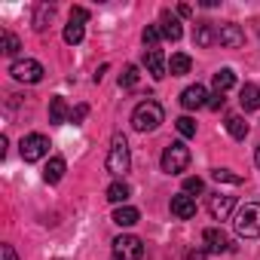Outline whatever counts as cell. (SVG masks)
<instances>
[{
	"instance_id": "obj_25",
	"label": "cell",
	"mask_w": 260,
	"mask_h": 260,
	"mask_svg": "<svg viewBox=\"0 0 260 260\" xmlns=\"http://www.w3.org/2000/svg\"><path fill=\"white\" fill-rule=\"evenodd\" d=\"M107 199H110L113 205H119V202H125V199H128V187H125L122 181H113V184L107 187Z\"/></svg>"
},
{
	"instance_id": "obj_18",
	"label": "cell",
	"mask_w": 260,
	"mask_h": 260,
	"mask_svg": "<svg viewBox=\"0 0 260 260\" xmlns=\"http://www.w3.org/2000/svg\"><path fill=\"white\" fill-rule=\"evenodd\" d=\"M190 68H193V58L187 52H175L169 58V74L172 77H184V74H190Z\"/></svg>"
},
{
	"instance_id": "obj_10",
	"label": "cell",
	"mask_w": 260,
	"mask_h": 260,
	"mask_svg": "<svg viewBox=\"0 0 260 260\" xmlns=\"http://www.w3.org/2000/svg\"><path fill=\"white\" fill-rule=\"evenodd\" d=\"M144 68L153 80H162L169 74V61H166L162 49H144Z\"/></svg>"
},
{
	"instance_id": "obj_24",
	"label": "cell",
	"mask_w": 260,
	"mask_h": 260,
	"mask_svg": "<svg viewBox=\"0 0 260 260\" xmlns=\"http://www.w3.org/2000/svg\"><path fill=\"white\" fill-rule=\"evenodd\" d=\"M83 22H68V28H64V43H71V46H77V43H83Z\"/></svg>"
},
{
	"instance_id": "obj_9",
	"label": "cell",
	"mask_w": 260,
	"mask_h": 260,
	"mask_svg": "<svg viewBox=\"0 0 260 260\" xmlns=\"http://www.w3.org/2000/svg\"><path fill=\"white\" fill-rule=\"evenodd\" d=\"M217 43L226 46V49H239V46L245 43V31H242L236 22H226V25L217 28Z\"/></svg>"
},
{
	"instance_id": "obj_8",
	"label": "cell",
	"mask_w": 260,
	"mask_h": 260,
	"mask_svg": "<svg viewBox=\"0 0 260 260\" xmlns=\"http://www.w3.org/2000/svg\"><path fill=\"white\" fill-rule=\"evenodd\" d=\"M202 242H205V251H208V254H230V251H236L233 239H230L220 226H208V230L202 233Z\"/></svg>"
},
{
	"instance_id": "obj_2",
	"label": "cell",
	"mask_w": 260,
	"mask_h": 260,
	"mask_svg": "<svg viewBox=\"0 0 260 260\" xmlns=\"http://www.w3.org/2000/svg\"><path fill=\"white\" fill-rule=\"evenodd\" d=\"M233 226L242 239H260V202H248L236 211Z\"/></svg>"
},
{
	"instance_id": "obj_11",
	"label": "cell",
	"mask_w": 260,
	"mask_h": 260,
	"mask_svg": "<svg viewBox=\"0 0 260 260\" xmlns=\"http://www.w3.org/2000/svg\"><path fill=\"white\" fill-rule=\"evenodd\" d=\"M181 107L184 110H199V107H208V92H205V86H187L184 92H181Z\"/></svg>"
},
{
	"instance_id": "obj_7",
	"label": "cell",
	"mask_w": 260,
	"mask_h": 260,
	"mask_svg": "<svg viewBox=\"0 0 260 260\" xmlns=\"http://www.w3.org/2000/svg\"><path fill=\"white\" fill-rule=\"evenodd\" d=\"M113 257L116 260H141L144 257V242L138 236H116L113 239Z\"/></svg>"
},
{
	"instance_id": "obj_1",
	"label": "cell",
	"mask_w": 260,
	"mask_h": 260,
	"mask_svg": "<svg viewBox=\"0 0 260 260\" xmlns=\"http://www.w3.org/2000/svg\"><path fill=\"white\" fill-rule=\"evenodd\" d=\"M162 119H166V110H162V104L153 101V98L141 101V104L132 110V125L138 128V132H153V128H159Z\"/></svg>"
},
{
	"instance_id": "obj_13",
	"label": "cell",
	"mask_w": 260,
	"mask_h": 260,
	"mask_svg": "<svg viewBox=\"0 0 260 260\" xmlns=\"http://www.w3.org/2000/svg\"><path fill=\"white\" fill-rule=\"evenodd\" d=\"M172 214H175L178 220H190V217H196V199H193L190 193H178V196H172Z\"/></svg>"
},
{
	"instance_id": "obj_27",
	"label": "cell",
	"mask_w": 260,
	"mask_h": 260,
	"mask_svg": "<svg viewBox=\"0 0 260 260\" xmlns=\"http://www.w3.org/2000/svg\"><path fill=\"white\" fill-rule=\"evenodd\" d=\"M159 37H162L159 25H147V28H144V46H147V49H159Z\"/></svg>"
},
{
	"instance_id": "obj_14",
	"label": "cell",
	"mask_w": 260,
	"mask_h": 260,
	"mask_svg": "<svg viewBox=\"0 0 260 260\" xmlns=\"http://www.w3.org/2000/svg\"><path fill=\"white\" fill-rule=\"evenodd\" d=\"M159 31H162L166 40H181V37H184V28H181L178 16L169 13V10H162V16H159Z\"/></svg>"
},
{
	"instance_id": "obj_32",
	"label": "cell",
	"mask_w": 260,
	"mask_h": 260,
	"mask_svg": "<svg viewBox=\"0 0 260 260\" xmlns=\"http://www.w3.org/2000/svg\"><path fill=\"white\" fill-rule=\"evenodd\" d=\"M86 113H89V107H86V104H77V107L71 110V122H83Z\"/></svg>"
},
{
	"instance_id": "obj_26",
	"label": "cell",
	"mask_w": 260,
	"mask_h": 260,
	"mask_svg": "<svg viewBox=\"0 0 260 260\" xmlns=\"http://www.w3.org/2000/svg\"><path fill=\"white\" fill-rule=\"evenodd\" d=\"M138 77H141V74H138L135 64H125V71L119 74V86H122V89H132V86H138Z\"/></svg>"
},
{
	"instance_id": "obj_39",
	"label": "cell",
	"mask_w": 260,
	"mask_h": 260,
	"mask_svg": "<svg viewBox=\"0 0 260 260\" xmlns=\"http://www.w3.org/2000/svg\"><path fill=\"white\" fill-rule=\"evenodd\" d=\"M254 159H257V166H260V147H257V153H254Z\"/></svg>"
},
{
	"instance_id": "obj_31",
	"label": "cell",
	"mask_w": 260,
	"mask_h": 260,
	"mask_svg": "<svg viewBox=\"0 0 260 260\" xmlns=\"http://www.w3.org/2000/svg\"><path fill=\"white\" fill-rule=\"evenodd\" d=\"M205 190V181L202 178H187L184 181V193H202Z\"/></svg>"
},
{
	"instance_id": "obj_30",
	"label": "cell",
	"mask_w": 260,
	"mask_h": 260,
	"mask_svg": "<svg viewBox=\"0 0 260 260\" xmlns=\"http://www.w3.org/2000/svg\"><path fill=\"white\" fill-rule=\"evenodd\" d=\"M22 49V43H19V37L13 34V31H4V52L7 55H16Z\"/></svg>"
},
{
	"instance_id": "obj_19",
	"label": "cell",
	"mask_w": 260,
	"mask_h": 260,
	"mask_svg": "<svg viewBox=\"0 0 260 260\" xmlns=\"http://www.w3.org/2000/svg\"><path fill=\"white\" fill-rule=\"evenodd\" d=\"M68 119H71V110H68L64 98H61V95H55V98L49 101V122L61 125V122H68Z\"/></svg>"
},
{
	"instance_id": "obj_28",
	"label": "cell",
	"mask_w": 260,
	"mask_h": 260,
	"mask_svg": "<svg viewBox=\"0 0 260 260\" xmlns=\"http://www.w3.org/2000/svg\"><path fill=\"white\" fill-rule=\"evenodd\" d=\"M211 178H214L217 184H242V175H233L230 169H214Z\"/></svg>"
},
{
	"instance_id": "obj_23",
	"label": "cell",
	"mask_w": 260,
	"mask_h": 260,
	"mask_svg": "<svg viewBox=\"0 0 260 260\" xmlns=\"http://www.w3.org/2000/svg\"><path fill=\"white\" fill-rule=\"evenodd\" d=\"M52 16H55V7L52 4H40L37 13H34V28L37 31H46V25L52 22Z\"/></svg>"
},
{
	"instance_id": "obj_15",
	"label": "cell",
	"mask_w": 260,
	"mask_h": 260,
	"mask_svg": "<svg viewBox=\"0 0 260 260\" xmlns=\"http://www.w3.org/2000/svg\"><path fill=\"white\" fill-rule=\"evenodd\" d=\"M193 43H196V46H211V43H217V28H214L211 22H199L196 31H193Z\"/></svg>"
},
{
	"instance_id": "obj_16",
	"label": "cell",
	"mask_w": 260,
	"mask_h": 260,
	"mask_svg": "<svg viewBox=\"0 0 260 260\" xmlns=\"http://www.w3.org/2000/svg\"><path fill=\"white\" fill-rule=\"evenodd\" d=\"M239 104H242L245 110H257V107H260V86L245 83V86L239 89Z\"/></svg>"
},
{
	"instance_id": "obj_37",
	"label": "cell",
	"mask_w": 260,
	"mask_h": 260,
	"mask_svg": "<svg viewBox=\"0 0 260 260\" xmlns=\"http://www.w3.org/2000/svg\"><path fill=\"white\" fill-rule=\"evenodd\" d=\"M178 16H193V7H190V4H181V7H178Z\"/></svg>"
},
{
	"instance_id": "obj_20",
	"label": "cell",
	"mask_w": 260,
	"mask_h": 260,
	"mask_svg": "<svg viewBox=\"0 0 260 260\" xmlns=\"http://www.w3.org/2000/svg\"><path fill=\"white\" fill-rule=\"evenodd\" d=\"M64 169H68L64 159H61V156H52V159L46 162V169H43V181H46V184H58V181L64 178Z\"/></svg>"
},
{
	"instance_id": "obj_35",
	"label": "cell",
	"mask_w": 260,
	"mask_h": 260,
	"mask_svg": "<svg viewBox=\"0 0 260 260\" xmlns=\"http://www.w3.org/2000/svg\"><path fill=\"white\" fill-rule=\"evenodd\" d=\"M0 251H4V260H19V257H16V248H13V245H0Z\"/></svg>"
},
{
	"instance_id": "obj_22",
	"label": "cell",
	"mask_w": 260,
	"mask_h": 260,
	"mask_svg": "<svg viewBox=\"0 0 260 260\" xmlns=\"http://www.w3.org/2000/svg\"><path fill=\"white\" fill-rule=\"evenodd\" d=\"M226 132H230L236 141H245V138H248V122L233 113V116H226Z\"/></svg>"
},
{
	"instance_id": "obj_5",
	"label": "cell",
	"mask_w": 260,
	"mask_h": 260,
	"mask_svg": "<svg viewBox=\"0 0 260 260\" xmlns=\"http://www.w3.org/2000/svg\"><path fill=\"white\" fill-rule=\"evenodd\" d=\"M10 74H13V80H19V83H40L46 71H43V64H40L37 58H19V61L10 64Z\"/></svg>"
},
{
	"instance_id": "obj_33",
	"label": "cell",
	"mask_w": 260,
	"mask_h": 260,
	"mask_svg": "<svg viewBox=\"0 0 260 260\" xmlns=\"http://www.w3.org/2000/svg\"><path fill=\"white\" fill-rule=\"evenodd\" d=\"M71 19H74V22H86V19H89V10H83V7H74V10H71Z\"/></svg>"
},
{
	"instance_id": "obj_29",
	"label": "cell",
	"mask_w": 260,
	"mask_h": 260,
	"mask_svg": "<svg viewBox=\"0 0 260 260\" xmlns=\"http://www.w3.org/2000/svg\"><path fill=\"white\" fill-rule=\"evenodd\" d=\"M175 125H178V132H181L184 138H193V135H196V122H193L190 116H181V119H175Z\"/></svg>"
},
{
	"instance_id": "obj_4",
	"label": "cell",
	"mask_w": 260,
	"mask_h": 260,
	"mask_svg": "<svg viewBox=\"0 0 260 260\" xmlns=\"http://www.w3.org/2000/svg\"><path fill=\"white\" fill-rule=\"evenodd\" d=\"M187 166H190V147H187L184 141H172V144L162 150V172L181 175Z\"/></svg>"
},
{
	"instance_id": "obj_21",
	"label": "cell",
	"mask_w": 260,
	"mask_h": 260,
	"mask_svg": "<svg viewBox=\"0 0 260 260\" xmlns=\"http://www.w3.org/2000/svg\"><path fill=\"white\" fill-rule=\"evenodd\" d=\"M233 83H236V74H233L230 68H220V71L211 77V86H214V92H220V95H226V89H233Z\"/></svg>"
},
{
	"instance_id": "obj_12",
	"label": "cell",
	"mask_w": 260,
	"mask_h": 260,
	"mask_svg": "<svg viewBox=\"0 0 260 260\" xmlns=\"http://www.w3.org/2000/svg\"><path fill=\"white\" fill-rule=\"evenodd\" d=\"M208 211H211V217H214V220H226V217L236 211V199H233V196L217 193V196H211V199H208Z\"/></svg>"
},
{
	"instance_id": "obj_3",
	"label": "cell",
	"mask_w": 260,
	"mask_h": 260,
	"mask_svg": "<svg viewBox=\"0 0 260 260\" xmlns=\"http://www.w3.org/2000/svg\"><path fill=\"white\" fill-rule=\"evenodd\" d=\"M128 162H132V156H128V141H125V135L116 132L113 141H110V153H107V172L113 178H122L128 172Z\"/></svg>"
},
{
	"instance_id": "obj_38",
	"label": "cell",
	"mask_w": 260,
	"mask_h": 260,
	"mask_svg": "<svg viewBox=\"0 0 260 260\" xmlns=\"http://www.w3.org/2000/svg\"><path fill=\"white\" fill-rule=\"evenodd\" d=\"M104 71H107V64H101V68L95 71V83H101V77H104Z\"/></svg>"
},
{
	"instance_id": "obj_6",
	"label": "cell",
	"mask_w": 260,
	"mask_h": 260,
	"mask_svg": "<svg viewBox=\"0 0 260 260\" xmlns=\"http://www.w3.org/2000/svg\"><path fill=\"white\" fill-rule=\"evenodd\" d=\"M19 153H22V159H25V162H37V159H43V156L49 153V138H46V135H40V132L25 135V138H22V144H19Z\"/></svg>"
},
{
	"instance_id": "obj_17",
	"label": "cell",
	"mask_w": 260,
	"mask_h": 260,
	"mask_svg": "<svg viewBox=\"0 0 260 260\" xmlns=\"http://www.w3.org/2000/svg\"><path fill=\"white\" fill-rule=\"evenodd\" d=\"M141 220V214H138V208H132V205H119L116 211H113V223L116 226H135Z\"/></svg>"
},
{
	"instance_id": "obj_34",
	"label": "cell",
	"mask_w": 260,
	"mask_h": 260,
	"mask_svg": "<svg viewBox=\"0 0 260 260\" xmlns=\"http://www.w3.org/2000/svg\"><path fill=\"white\" fill-rule=\"evenodd\" d=\"M223 101H226V98H223L220 92H214V95L208 98V107H211V110H220V107H223Z\"/></svg>"
},
{
	"instance_id": "obj_36",
	"label": "cell",
	"mask_w": 260,
	"mask_h": 260,
	"mask_svg": "<svg viewBox=\"0 0 260 260\" xmlns=\"http://www.w3.org/2000/svg\"><path fill=\"white\" fill-rule=\"evenodd\" d=\"M205 254H208L205 248H196V251H190L187 257H190V260H205Z\"/></svg>"
}]
</instances>
